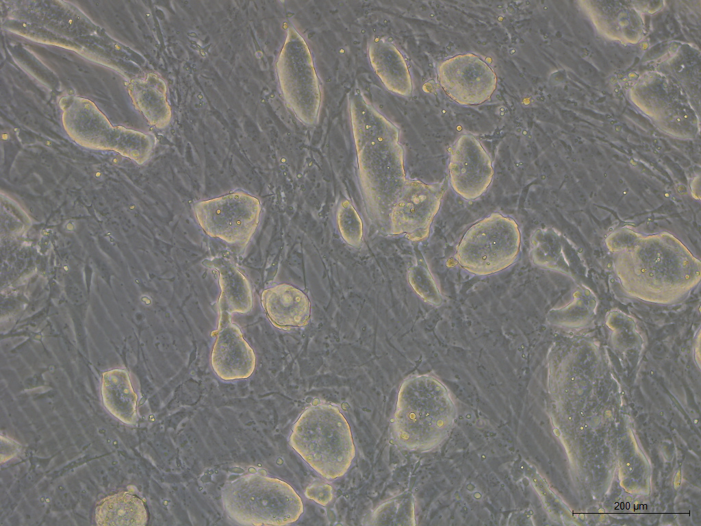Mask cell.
<instances>
[{"label": "cell", "mask_w": 701, "mask_h": 526, "mask_svg": "<svg viewBox=\"0 0 701 526\" xmlns=\"http://www.w3.org/2000/svg\"><path fill=\"white\" fill-rule=\"evenodd\" d=\"M453 190L466 200L481 197L490 186L494 176L491 158L473 136L463 134L451 147L448 166Z\"/></svg>", "instance_id": "obj_6"}, {"label": "cell", "mask_w": 701, "mask_h": 526, "mask_svg": "<svg viewBox=\"0 0 701 526\" xmlns=\"http://www.w3.org/2000/svg\"><path fill=\"white\" fill-rule=\"evenodd\" d=\"M102 397L105 408L116 418L127 425L136 423L138 397L125 371L114 370L103 375Z\"/></svg>", "instance_id": "obj_10"}, {"label": "cell", "mask_w": 701, "mask_h": 526, "mask_svg": "<svg viewBox=\"0 0 701 526\" xmlns=\"http://www.w3.org/2000/svg\"><path fill=\"white\" fill-rule=\"evenodd\" d=\"M291 447L327 479L344 475L355 456L350 425L339 408L329 403L309 406L294 424Z\"/></svg>", "instance_id": "obj_1"}, {"label": "cell", "mask_w": 701, "mask_h": 526, "mask_svg": "<svg viewBox=\"0 0 701 526\" xmlns=\"http://www.w3.org/2000/svg\"><path fill=\"white\" fill-rule=\"evenodd\" d=\"M202 264L218 273L220 295L219 314H246L253 308V293L250 283L231 261L222 258L205 260Z\"/></svg>", "instance_id": "obj_9"}, {"label": "cell", "mask_w": 701, "mask_h": 526, "mask_svg": "<svg viewBox=\"0 0 701 526\" xmlns=\"http://www.w3.org/2000/svg\"><path fill=\"white\" fill-rule=\"evenodd\" d=\"M1 438V460L2 463L15 456L21 447L18 443L8 438L2 436Z\"/></svg>", "instance_id": "obj_15"}, {"label": "cell", "mask_w": 701, "mask_h": 526, "mask_svg": "<svg viewBox=\"0 0 701 526\" xmlns=\"http://www.w3.org/2000/svg\"><path fill=\"white\" fill-rule=\"evenodd\" d=\"M147 514L142 501L129 492L103 499L97 506L95 521L100 526H140L146 524Z\"/></svg>", "instance_id": "obj_11"}, {"label": "cell", "mask_w": 701, "mask_h": 526, "mask_svg": "<svg viewBox=\"0 0 701 526\" xmlns=\"http://www.w3.org/2000/svg\"><path fill=\"white\" fill-rule=\"evenodd\" d=\"M262 305L271 323L289 330L306 325L311 314V303L300 289L288 284L266 288L261 295Z\"/></svg>", "instance_id": "obj_8"}, {"label": "cell", "mask_w": 701, "mask_h": 526, "mask_svg": "<svg viewBox=\"0 0 701 526\" xmlns=\"http://www.w3.org/2000/svg\"><path fill=\"white\" fill-rule=\"evenodd\" d=\"M193 210L199 225L209 236L244 249L257 227L262 208L256 197L235 191L195 202Z\"/></svg>", "instance_id": "obj_3"}, {"label": "cell", "mask_w": 701, "mask_h": 526, "mask_svg": "<svg viewBox=\"0 0 701 526\" xmlns=\"http://www.w3.org/2000/svg\"><path fill=\"white\" fill-rule=\"evenodd\" d=\"M448 179L431 184L405 179L391 213L392 234L404 235L413 242L425 240L439 210Z\"/></svg>", "instance_id": "obj_4"}, {"label": "cell", "mask_w": 701, "mask_h": 526, "mask_svg": "<svg viewBox=\"0 0 701 526\" xmlns=\"http://www.w3.org/2000/svg\"><path fill=\"white\" fill-rule=\"evenodd\" d=\"M337 222L343 239L353 247H358L363 237L362 221L349 201H341L337 212Z\"/></svg>", "instance_id": "obj_13"}, {"label": "cell", "mask_w": 701, "mask_h": 526, "mask_svg": "<svg viewBox=\"0 0 701 526\" xmlns=\"http://www.w3.org/2000/svg\"><path fill=\"white\" fill-rule=\"evenodd\" d=\"M305 496L322 505H326L332 499V488L327 484L315 483L306 489Z\"/></svg>", "instance_id": "obj_14"}, {"label": "cell", "mask_w": 701, "mask_h": 526, "mask_svg": "<svg viewBox=\"0 0 701 526\" xmlns=\"http://www.w3.org/2000/svg\"><path fill=\"white\" fill-rule=\"evenodd\" d=\"M408 279L412 288L424 301L435 306L442 303L441 292L422 258L410 267Z\"/></svg>", "instance_id": "obj_12"}, {"label": "cell", "mask_w": 701, "mask_h": 526, "mask_svg": "<svg viewBox=\"0 0 701 526\" xmlns=\"http://www.w3.org/2000/svg\"><path fill=\"white\" fill-rule=\"evenodd\" d=\"M211 336L215 338L211 364L216 375L223 380L251 376L255 367V355L239 327L231 322V315L219 314L218 328Z\"/></svg>", "instance_id": "obj_7"}, {"label": "cell", "mask_w": 701, "mask_h": 526, "mask_svg": "<svg viewBox=\"0 0 701 526\" xmlns=\"http://www.w3.org/2000/svg\"><path fill=\"white\" fill-rule=\"evenodd\" d=\"M520 245L521 234L515 221L494 212L468 228L457 246L455 258L472 274L492 275L514 263Z\"/></svg>", "instance_id": "obj_2"}, {"label": "cell", "mask_w": 701, "mask_h": 526, "mask_svg": "<svg viewBox=\"0 0 701 526\" xmlns=\"http://www.w3.org/2000/svg\"><path fill=\"white\" fill-rule=\"evenodd\" d=\"M438 80L446 94L461 105L489 100L496 88L494 70L474 53L459 54L438 66Z\"/></svg>", "instance_id": "obj_5"}]
</instances>
